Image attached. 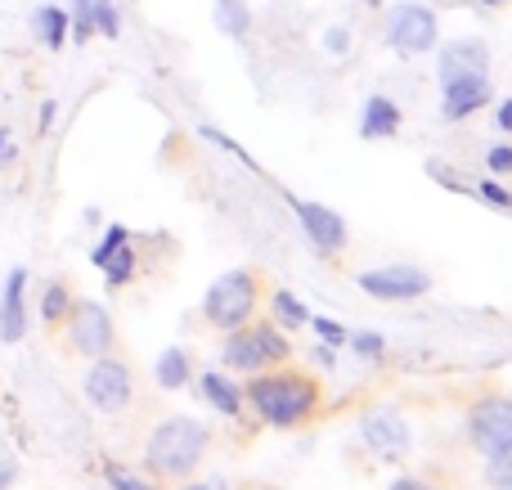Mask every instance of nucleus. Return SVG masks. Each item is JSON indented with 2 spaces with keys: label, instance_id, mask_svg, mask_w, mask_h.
<instances>
[{
  "label": "nucleus",
  "instance_id": "36",
  "mask_svg": "<svg viewBox=\"0 0 512 490\" xmlns=\"http://www.w3.org/2000/svg\"><path fill=\"white\" fill-rule=\"evenodd\" d=\"M14 158V149H9V131H0V162Z\"/></svg>",
  "mask_w": 512,
  "mask_h": 490
},
{
  "label": "nucleus",
  "instance_id": "32",
  "mask_svg": "<svg viewBox=\"0 0 512 490\" xmlns=\"http://www.w3.org/2000/svg\"><path fill=\"white\" fill-rule=\"evenodd\" d=\"M324 50L328 54H346V50H351V32H346V27H328V32H324Z\"/></svg>",
  "mask_w": 512,
  "mask_h": 490
},
{
  "label": "nucleus",
  "instance_id": "17",
  "mask_svg": "<svg viewBox=\"0 0 512 490\" xmlns=\"http://www.w3.org/2000/svg\"><path fill=\"white\" fill-rule=\"evenodd\" d=\"M198 387H203V396L212 401L216 414H230V419H234V414L243 410V392H239V387H234L225 374H216V369H207V374L198 378Z\"/></svg>",
  "mask_w": 512,
  "mask_h": 490
},
{
  "label": "nucleus",
  "instance_id": "1",
  "mask_svg": "<svg viewBox=\"0 0 512 490\" xmlns=\"http://www.w3.org/2000/svg\"><path fill=\"white\" fill-rule=\"evenodd\" d=\"M243 396L270 428H292V423L310 419L319 405V387L306 374H256Z\"/></svg>",
  "mask_w": 512,
  "mask_h": 490
},
{
  "label": "nucleus",
  "instance_id": "4",
  "mask_svg": "<svg viewBox=\"0 0 512 490\" xmlns=\"http://www.w3.org/2000/svg\"><path fill=\"white\" fill-rule=\"evenodd\" d=\"M292 356V342L283 338L279 324H256V329H230L221 347V360L239 374H256L265 365H283Z\"/></svg>",
  "mask_w": 512,
  "mask_h": 490
},
{
  "label": "nucleus",
  "instance_id": "23",
  "mask_svg": "<svg viewBox=\"0 0 512 490\" xmlns=\"http://www.w3.org/2000/svg\"><path fill=\"white\" fill-rule=\"evenodd\" d=\"M68 36L77 45H86L90 36H95V9H90V0H72V9H68Z\"/></svg>",
  "mask_w": 512,
  "mask_h": 490
},
{
  "label": "nucleus",
  "instance_id": "40",
  "mask_svg": "<svg viewBox=\"0 0 512 490\" xmlns=\"http://www.w3.org/2000/svg\"><path fill=\"white\" fill-rule=\"evenodd\" d=\"M481 5H499V0H481Z\"/></svg>",
  "mask_w": 512,
  "mask_h": 490
},
{
  "label": "nucleus",
  "instance_id": "38",
  "mask_svg": "<svg viewBox=\"0 0 512 490\" xmlns=\"http://www.w3.org/2000/svg\"><path fill=\"white\" fill-rule=\"evenodd\" d=\"M180 490H207V486H203V482H198V486H180Z\"/></svg>",
  "mask_w": 512,
  "mask_h": 490
},
{
  "label": "nucleus",
  "instance_id": "25",
  "mask_svg": "<svg viewBox=\"0 0 512 490\" xmlns=\"http://www.w3.org/2000/svg\"><path fill=\"white\" fill-rule=\"evenodd\" d=\"M486 482L490 490H512V446L486 459Z\"/></svg>",
  "mask_w": 512,
  "mask_h": 490
},
{
  "label": "nucleus",
  "instance_id": "16",
  "mask_svg": "<svg viewBox=\"0 0 512 490\" xmlns=\"http://www.w3.org/2000/svg\"><path fill=\"white\" fill-rule=\"evenodd\" d=\"M68 9L63 5H41L32 14V32L41 36V45L45 50H63V45H68Z\"/></svg>",
  "mask_w": 512,
  "mask_h": 490
},
{
  "label": "nucleus",
  "instance_id": "24",
  "mask_svg": "<svg viewBox=\"0 0 512 490\" xmlns=\"http://www.w3.org/2000/svg\"><path fill=\"white\" fill-rule=\"evenodd\" d=\"M90 9H95V32L99 36H122V14H117V0H90Z\"/></svg>",
  "mask_w": 512,
  "mask_h": 490
},
{
  "label": "nucleus",
  "instance_id": "20",
  "mask_svg": "<svg viewBox=\"0 0 512 490\" xmlns=\"http://www.w3.org/2000/svg\"><path fill=\"white\" fill-rule=\"evenodd\" d=\"M270 311H274V320H279L283 329H306L310 324V311L288 293V288H274L270 293Z\"/></svg>",
  "mask_w": 512,
  "mask_h": 490
},
{
  "label": "nucleus",
  "instance_id": "5",
  "mask_svg": "<svg viewBox=\"0 0 512 490\" xmlns=\"http://www.w3.org/2000/svg\"><path fill=\"white\" fill-rule=\"evenodd\" d=\"M436 41H441V23L427 5H396L387 14V45L400 54V59H418V54H432Z\"/></svg>",
  "mask_w": 512,
  "mask_h": 490
},
{
  "label": "nucleus",
  "instance_id": "22",
  "mask_svg": "<svg viewBox=\"0 0 512 490\" xmlns=\"http://www.w3.org/2000/svg\"><path fill=\"white\" fill-rule=\"evenodd\" d=\"M72 311V293L63 284H45V293H41V320L45 324H59L63 315Z\"/></svg>",
  "mask_w": 512,
  "mask_h": 490
},
{
  "label": "nucleus",
  "instance_id": "39",
  "mask_svg": "<svg viewBox=\"0 0 512 490\" xmlns=\"http://www.w3.org/2000/svg\"><path fill=\"white\" fill-rule=\"evenodd\" d=\"M364 5H373V9H378V5H382V0H364Z\"/></svg>",
  "mask_w": 512,
  "mask_h": 490
},
{
  "label": "nucleus",
  "instance_id": "34",
  "mask_svg": "<svg viewBox=\"0 0 512 490\" xmlns=\"http://www.w3.org/2000/svg\"><path fill=\"white\" fill-rule=\"evenodd\" d=\"M495 122H499V131H508V135H512V99H504V104L495 108Z\"/></svg>",
  "mask_w": 512,
  "mask_h": 490
},
{
  "label": "nucleus",
  "instance_id": "8",
  "mask_svg": "<svg viewBox=\"0 0 512 490\" xmlns=\"http://www.w3.org/2000/svg\"><path fill=\"white\" fill-rule=\"evenodd\" d=\"M468 437H472V446H477L486 459L512 446V401H508V396H486V401L472 405Z\"/></svg>",
  "mask_w": 512,
  "mask_h": 490
},
{
  "label": "nucleus",
  "instance_id": "28",
  "mask_svg": "<svg viewBox=\"0 0 512 490\" xmlns=\"http://www.w3.org/2000/svg\"><path fill=\"white\" fill-rule=\"evenodd\" d=\"M104 477H108V486H113V490H153V482H144V477L126 473L122 464H104Z\"/></svg>",
  "mask_w": 512,
  "mask_h": 490
},
{
  "label": "nucleus",
  "instance_id": "2",
  "mask_svg": "<svg viewBox=\"0 0 512 490\" xmlns=\"http://www.w3.org/2000/svg\"><path fill=\"white\" fill-rule=\"evenodd\" d=\"M207 455V428L198 419H162L149 432V446H144V464L153 477H189Z\"/></svg>",
  "mask_w": 512,
  "mask_h": 490
},
{
  "label": "nucleus",
  "instance_id": "21",
  "mask_svg": "<svg viewBox=\"0 0 512 490\" xmlns=\"http://www.w3.org/2000/svg\"><path fill=\"white\" fill-rule=\"evenodd\" d=\"M99 270H104L108 288H122L126 279L135 275V252H131V243H122V248H117L113 257H108V261H104V266H99Z\"/></svg>",
  "mask_w": 512,
  "mask_h": 490
},
{
  "label": "nucleus",
  "instance_id": "3",
  "mask_svg": "<svg viewBox=\"0 0 512 490\" xmlns=\"http://www.w3.org/2000/svg\"><path fill=\"white\" fill-rule=\"evenodd\" d=\"M256 302H261V288H256L252 270H225V275L207 288L203 315H207V324L230 333V329H243V324L252 320Z\"/></svg>",
  "mask_w": 512,
  "mask_h": 490
},
{
  "label": "nucleus",
  "instance_id": "33",
  "mask_svg": "<svg viewBox=\"0 0 512 490\" xmlns=\"http://www.w3.org/2000/svg\"><path fill=\"white\" fill-rule=\"evenodd\" d=\"M54 117H59V104H54V99H45V104H41V122H36V131H50V126H54Z\"/></svg>",
  "mask_w": 512,
  "mask_h": 490
},
{
  "label": "nucleus",
  "instance_id": "7",
  "mask_svg": "<svg viewBox=\"0 0 512 490\" xmlns=\"http://www.w3.org/2000/svg\"><path fill=\"white\" fill-rule=\"evenodd\" d=\"M360 437L378 459H405L409 446H414V432H409L405 414L391 410V405H373V410H364Z\"/></svg>",
  "mask_w": 512,
  "mask_h": 490
},
{
  "label": "nucleus",
  "instance_id": "9",
  "mask_svg": "<svg viewBox=\"0 0 512 490\" xmlns=\"http://www.w3.org/2000/svg\"><path fill=\"white\" fill-rule=\"evenodd\" d=\"M68 320V342L72 351H81V356H108L113 351V315L104 311L99 302H72V311L63 315Z\"/></svg>",
  "mask_w": 512,
  "mask_h": 490
},
{
  "label": "nucleus",
  "instance_id": "27",
  "mask_svg": "<svg viewBox=\"0 0 512 490\" xmlns=\"http://www.w3.org/2000/svg\"><path fill=\"white\" fill-rule=\"evenodd\" d=\"M346 342H351V347L360 351L364 360H378L382 351H387V338H382V333H373V329H364V333H351V338H346Z\"/></svg>",
  "mask_w": 512,
  "mask_h": 490
},
{
  "label": "nucleus",
  "instance_id": "35",
  "mask_svg": "<svg viewBox=\"0 0 512 490\" xmlns=\"http://www.w3.org/2000/svg\"><path fill=\"white\" fill-rule=\"evenodd\" d=\"M391 490H432V486L418 482V477H396V482H391Z\"/></svg>",
  "mask_w": 512,
  "mask_h": 490
},
{
  "label": "nucleus",
  "instance_id": "11",
  "mask_svg": "<svg viewBox=\"0 0 512 490\" xmlns=\"http://www.w3.org/2000/svg\"><path fill=\"white\" fill-rule=\"evenodd\" d=\"M490 104V72H441V117L463 122Z\"/></svg>",
  "mask_w": 512,
  "mask_h": 490
},
{
  "label": "nucleus",
  "instance_id": "26",
  "mask_svg": "<svg viewBox=\"0 0 512 490\" xmlns=\"http://www.w3.org/2000/svg\"><path fill=\"white\" fill-rule=\"evenodd\" d=\"M126 239H131V234H126V225H108V234H104V239H99V248L90 252V266H104V261L113 257V252L122 248Z\"/></svg>",
  "mask_w": 512,
  "mask_h": 490
},
{
  "label": "nucleus",
  "instance_id": "37",
  "mask_svg": "<svg viewBox=\"0 0 512 490\" xmlns=\"http://www.w3.org/2000/svg\"><path fill=\"white\" fill-rule=\"evenodd\" d=\"M9 482H14V468L5 464V468H0V490H9Z\"/></svg>",
  "mask_w": 512,
  "mask_h": 490
},
{
  "label": "nucleus",
  "instance_id": "19",
  "mask_svg": "<svg viewBox=\"0 0 512 490\" xmlns=\"http://www.w3.org/2000/svg\"><path fill=\"white\" fill-rule=\"evenodd\" d=\"M216 27H221L225 36H234V41H243V36L252 32L248 0H216Z\"/></svg>",
  "mask_w": 512,
  "mask_h": 490
},
{
  "label": "nucleus",
  "instance_id": "6",
  "mask_svg": "<svg viewBox=\"0 0 512 490\" xmlns=\"http://www.w3.org/2000/svg\"><path fill=\"white\" fill-rule=\"evenodd\" d=\"M86 401L95 405L99 414H117V410H126L131 405V392H135V383H131V369L122 365V360H113V356H95L90 360V369H86Z\"/></svg>",
  "mask_w": 512,
  "mask_h": 490
},
{
  "label": "nucleus",
  "instance_id": "14",
  "mask_svg": "<svg viewBox=\"0 0 512 490\" xmlns=\"http://www.w3.org/2000/svg\"><path fill=\"white\" fill-rule=\"evenodd\" d=\"M400 122H405V113H400L396 99H387V95L364 99V113H360V135L364 140H391V135L400 131Z\"/></svg>",
  "mask_w": 512,
  "mask_h": 490
},
{
  "label": "nucleus",
  "instance_id": "10",
  "mask_svg": "<svg viewBox=\"0 0 512 490\" xmlns=\"http://www.w3.org/2000/svg\"><path fill=\"white\" fill-rule=\"evenodd\" d=\"M355 284L369 297H378V302H414V297L432 293V275L418 266H378V270H364Z\"/></svg>",
  "mask_w": 512,
  "mask_h": 490
},
{
  "label": "nucleus",
  "instance_id": "13",
  "mask_svg": "<svg viewBox=\"0 0 512 490\" xmlns=\"http://www.w3.org/2000/svg\"><path fill=\"white\" fill-rule=\"evenodd\" d=\"M27 338V270H9L0 288V342Z\"/></svg>",
  "mask_w": 512,
  "mask_h": 490
},
{
  "label": "nucleus",
  "instance_id": "31",
  "mask_svg": "<svg viewBox=\"0 0 512 490\" xmlns=\"http://www.w3.org/2000/svg\"><path fill=\"white\" fill-rule=\"evenodd\" d=\"M486 167L499 171V176H512V149L508 144H495V149L486 153Z\"/></svg>",
  "mask_w": 512,
  "mask_h": 490
},
{
  "label": "nucleus",
  "instance_id": "12",
  "mask_svg": "<svg viewBox=\"0 0 512 490\" xmlns=\"http://www.w3.org/2000/svg\"><path fill=\"white\" fill-rule=\"evenodd\" d=\"M288 203H292V212H297V221H301V230H306V239L315 243L319 252H342L346 248V221L333 212V207H324V203H306V198H297V194H288Z\"/></svg>",
  "mask_w": 512,
  "mask_h": 490
},
{
  "label": "nucleus",
  "instance_id": "15",
  "mask_svg": "<svg viewBox=\"0 0 512 490\" xmlns=\"http://www.w3.org/2000/svg\"><path fill=\"white\" fill-rule=\"evenodd\" d=\"M441 72H490L486 41H450L441 50Z\"/></svg>",
  "mask_w": 512,
  "mask_h": 490
},
{
  "label": "nucleus",
  "instance_id": "30",
  "mask_svg": "<svg viewBox=\"0 0 512 490\" xmlns=\"http://www.w3.org/2000/svg\"><path fill=\"white\" fill-rule=\"evenodd\" d=\"M310 329H315L319 338L328 342V347H346V338H351L342 324H337V320H324V315H310Z\"/></svg>",
  "mask_w": 512,
  "mask_h": 490
},
{
  "label": "nucleus",
  "instance_id": "29",
  "mask_svg": "<svg viewBox=\"0 0 512 490\" xmlns=\"http://www.w3.org/2000/svg\"><path fill=\"white\" fill-rule=\"evenodd\" d=\"M477 198H481V203H490V207H499V212H512V194L499 185V180H481Z\"/></svg>",
  "mask_w": 512,
  "mask_h": 490
},
{
  "label": "nucleus",
  "instance_id": "18",
  "mask_svg": "<svg viewBox=\"0 0 512 490\" xmlns=\"http://www.w3.org/2000/svg\"><path fill=\"white\" fill-rule=\"evenodd\" d=\"M153 383L162 387V392H180V387L189 383V356L180 347H167L158 360H153Z\"/></svg>",
  "mask_w": 512,
  "mask_h": 490
}]
</instances>
